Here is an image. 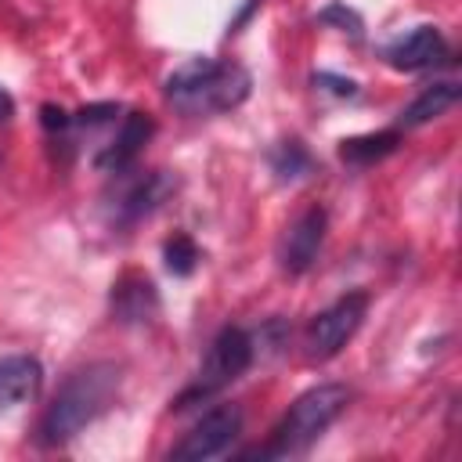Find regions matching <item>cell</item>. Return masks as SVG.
<instances>
[{
    "label": "cell",
    "instance_id": "obj_1",
    "mask_svg": "<svg viewBox=\"0 0 462 462\" xmlns=\"http://www.w3.org/2000/svg\"><path fill=\"white\" fill-rule=\"evenodd\" d=\"M249 72L238 61H220V58H191L180 69L170 72L166 79V101L180 116H217L249 97Z\"/></svg>",
    "mask_w": 462,
    "mask_h": 462
},
{
    "label": "cell",
    "instance_id": "obj_2",
    "mask_svg": "<svg viewBox=\"0 0 462 462\" xmlns=\"http://www.w3.org/2000/svg\"><path fill=\"white\" fill-rule=\"evenodd\" d=\"M116 386H119V368L108 361L72 372L40 419V440L47 448L72 440L87 422H94L108 408V401L116 397Z\"/></svg>",
    "mask_w": 462,
    "mask_h": 462
},
{
    "label": "cell",
    "instance_id": "obj_3",
    "mask_svg": "<svg viewBox=\"0 0 462 462\" xmlns=\"http://www.w3.org/2000/svg\"><path fill=\"white\" fill-rule=\"evenodd\" d=\"M346 401H350V390L343 383H321V386L307 390L303 397H296L289 404L282 422L271 430V440H267V448H260V458L300 455L303 448H310L339 419Z\"/></svg>",
    "mask_w": 462,
    "mask_h": 462
},
{
    "label": "cell",
    "instance_id": "obj_4",
    "mask_svg": "<svg viewBox=\"0 0 462 462\" xmlns=\"http://www.w3.org/2000/svg\"><path fill=\"white\" fill-rule=\"evenodd\" d=\"M253 357H256L253 336H249L245 328L227 325V328L209 343V354H206V361H202L195 383L177 397V408H188V404L199 401V397H213V393H220L227 383H235V379L253 365Z\"/></svg>",
    "mask_w": 462,
    "mask_h": 462
},
{
    "label": "cell",
    "instance_id": "obj_5",
    "mask_svg": "<svg viewBox=\"0 0 462 462\" xmlns=\"http://www.w3.org/2000/svg\"><path fill=\"white\" fill-rule=\"evenodd\" d=\"M365 310H368V296L365 292H346L339 296L332 307H325L310 328H307V357L310 361H325V357H336L346 339L361 328L365 321Z\"/></svg>",
    "mask_w": 462,
    "mask_h": 462
},
{
    "label": "cell",
    "instance_id": "obj_6",
    "mask_svg": "<svg viewBox=\"0 0 462 462\" xmlns=\"http://www.w3.org/2000/svg\"><path fill=\"white\" fill-rule=\"evenodd\" d=\"M238 433H242V411H238L235 404H220V408L206 411V415L184 433V440L170 451V458H177V462H202V458H213V455H220Z\"/></svg>",
    "mask_w": 462,
    "mask_h": 462
},
{
    "label": "cell",
    "instance_id": "obj_7",
    "mask_svg": "<svg viewBox=\"0 0 462 462\" xmlns=\"http://www.w3.org/2000/svg\"><path fill=\"white\" fill-rule=\"evenodd\" d=\"M325 224H328L325 209H321V206H310V209H303V213L285 227V235H282V242H278V263H282V271L303 274V271L318 260V249H321V242H325Z\"/></svg>",
    "mask_w": 462,
    "mask_h": 462
},
{
    "label": "cell",
    "instance_id": "obj_8",
    "mask_svg": "<svg viewBox=\"0 0 462 462\" xmlns=\"http://www.w3.org/2000/svg\"><path fill=\"white\" fill-rule=\"evenodd\" d=\"M152 134H155L152 116H144V112H126V116L119 119V126H116V137H112V141L101 148V155L94 159L97 170H105V173H123V170L141 155V148L148 144Z\"/></svg>",
    "mask_w": 462,
    "mask_h": 462
},
{
    "label": "cell",
    "instance_id": "obj_9",
    "mask_svg": "<svg viewBox=\"0 0 462 462\" xmlns=\"http://www.w3.org/2000/svg\"><path fill=\"white\" fill-rule=\"evenodd\" d=\"M448 58V43L440 36V29L433 25H415L408 36H401L397 43L386 47V61L397 72H419V69H433Z\"/></svg>",
    "mask_w": 462,
    "mask_h": 462
},
{
    "label": "cell",
    "instance_id": "obj_10",
    "mask_svg": "<svg viewBox=\"0 0 462 462\" xmlns=\"http://www.w3.org/2000/svg\"><path fill=\"white\" fill-rule=\"evenodd\" d=\"M177 188V180L166 173V170H155V173H144V177H134L119 195H116V217L123 224L130 220H141L148 217L152 209L162 206V199Z\"/></svg>",
    "mask_w": 462,
    "mask_h": 462
},
{
    "label": "cell",
    "instance_id": "obj_11",
    "mask_svg": "<svg viewBox=\"0 0 462 462\" xmlns=\"http://www.w3.org/2000/svg\"><path fill=\"white\" fill-rule=\"evenodd\" d=\"M40 383H43V368L36 357H29V354L0 357V411H11L18 404L32 401Z\"/></svg>",
    "mask_w": 462,
    "mask_h": 462
},
{
    "label": "cell",
    "instance_id": "obj_12",
    "mask_svg": "<svg viewBox=\"0 0 462 462\" xmlns=\"http://www.w3.org/2000/svg\"><path fill=\"white\" fill-rule=\"evenodd\" d=\"M112 310L119 321L126 325H137V321H148L155 310H159V296H155V285L141 274H126L116 282L112 289Z\"/></svg>",
    "mask_w": 462,
    "mask_h": 462
},
{
    "label": "cell",
    "instance_id": "obj_13",
    "mask_svg": "<svg viewBox=\"0 0 462 462\" xmlns=\"http://www.w3.org/2000/svg\"><path fill=\"white\" fill-rule=\"evenodd\" d=\"M458 94H462V87L451 83V79H448V83H433V87H426V90L401 112V126H422V123L444 116V112L458 101Z\"/></svg>",
    "mask_w": 462,
    "mask_h": 462
},
{
    "label": "cell",
    "instance_id": "obj_14",
    "mask_svg": "<svg viewBox=\"0 0 462 462\" xmlns=\"http://www.w3.org/2000/svg\"><path fill=\"white\" fill-rule=\"evenodd\" d=\"M401 134L397 130H379V134H361V137H346L339 141V159L350 166H372L379 159H386L397 148Z\"/></svg>",
    "mask_w": 462,
    "mask_h": 462
},
{
    "label": "cell",
    "instance_id": "obj_15",
    "mask_svg": "<svg viewBox=\"0 0 462 462\" xmlns=\"http://www.w3.org/2000/svg\"><path fill=\"white\" fill-rule=\"evenodd\" d=\"M310 152L300 144V141H282L274 152H271V170L278 180H300L303 173H310Z\"/></svg>",
    "mask_w": 462,
    "mask_h": 462
},
{
    "label": "cell",
    "instance_id": "obj_16",
    "mask_svg": "<svg viewBox=\"0 0 462 462\" xmlns=\"http://www.w3.org/2000/svg\"><path fill=\"white\" fill-rule=\"evenodd\" d=\"M162 256H166V267H170V274H191L195 271V263L202 260L199 256V245L188 238V235H173L166 245H162Z\"/></svg>",
    "mask_w": 462,
    "mask_h": 462
},
{
    "label": "cell",
    "instance_id": "obj_17",
    "mask_svg": "<svg viewBox=\"0 0 462 462\" xmlns=\"http://www.w3.org/2000/svg\"><path fill=\"white\" fill-rule=\"evenodd\" d=\"M318 22H336L343 32H350V36H361V18L350 11V7H343V4H328L321 14H318Z\"/></svg>",
    "mask_w": 462,
    "mask_h": 462
},
{
    "label": "cell",
    "instance_id": "obj_18",
    "mask_svg": "<svg viewBox=\"0 0 462 462\" xmlns=\"http://www.w3.org/2000/svg\"><path fill=\"white\" fill-rule=\"evenodd\" d=\"M40 119H43V126H47L54 137H58V134L65 137L69 126H72V116H69L65 108H58V105H43V108H40Z\"/></svg>",
    "mask_w": 462,
    "mask_h": 462
},
{
    "label": "cell",
    "instance_id": "obj_19",
    "mask_svg": "<svg viewBox=\"0 0 462 462\" xmlns=\"http://www.w3.org/2000/svg\"><path fill=\"white\" fill-rule=\"evenodd\" d=\"M314 83H328V90H332V94H339V97L357 94V83H354V79H343V76H332V72H318V76H314Z\"/></svg>",
    "mask_w": 462,
    "mask_h": 462
},
{
    "label": "cell",
    "instance_id": "obj_20",
    "mask_svg": "<svg viewBox=\"0 0 462 462\" xmlns=\"http://www.w3.org/2000/svg\"><path fill=\"white\" fill-rule=\"evenodd\" d=\"M11 116H14V97H11V94L0 87V123H7Z\"/></svg>",
    "mask_w": 462,
    "mask_h": 462
}]
</instances>
